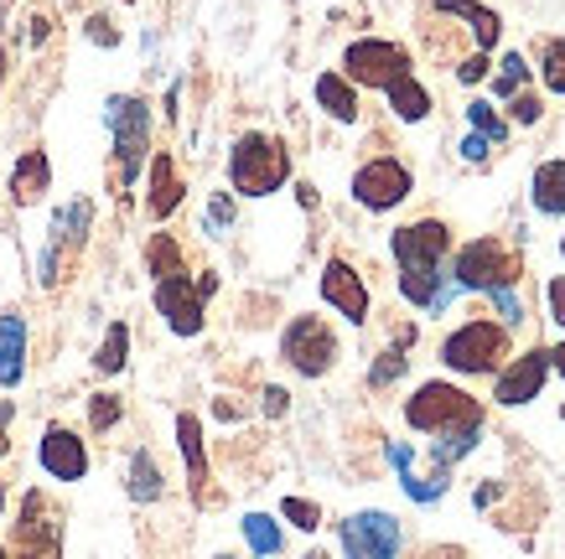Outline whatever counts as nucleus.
<instances>
[{
	"mask_svg": "<svg viewBox=\"0 0 565 559\" xmlns=\"http://www.w3.org/2000/svg\"><path fill=\"white\" fill-rule=\"evenodd\" d=\"M156 311L167 316L177 337H198L203 332V295H198V286H188V275L156 280Z\"/></svg>",
	"mask_w": 565,
	"mask_h": 559,
	"instance_id": "ddd939ff",
	"label": "nucleus"
},
{
	"mask_svg": "<svg viewBox=\"0 0 565 559\" xmlns=\"http://www.w3.org/2000/svg\"><path fill=\"white\" fill-rule=\"evenodd\" d=\"M390 461H394V472H399V482H405V492H411L415 503H436V497L446 492V476H420L415 472V451L405 441L390 445Z\"/></svg>",
	"mask_w": 565,
	"mask_h": 559,
	"instance_id": "aec40b11",
	"label": "nucleus"
},
{
	"mask_svg": "<svg viewBox=\"0 0 565 559\" xmlns=\"http://www.w3.org/2000/svg\"><path fill=\"white\" fill-rule=\"evenodd\" d=\"M530 192H534V207H540L545 218H565V161H540Z\"/></svg>",
	"mask_w": 565,
	"mask_h": 559,
	"instance_id": "412c9836",
	"label": "nucleus"
},
{
	"mask_svg": "<svg viewBox=\"0 0 565 559\" xmlns=\"http://www.w3.org/2000/svg\"><path fill=\"white\" fill-rule=\"evenodd\" d=\"M451 280L462 290H503L519 280V259L498 238H472L457 255V265H451Z\"/></svg>",
	"mask_w": 565,
	"mask_h": 559,
	"instance_id": "0eeeda50",
	"label": "nucleus"
},
{
	"mask_svg": "<svg viewBox=\"0 0 565 559\" xmlns=\"http://www.w3.org/2000/svg\"><path fill=\"white\" fill-rule=\"evenodd\" d=\"M234 223V197L228 192H213V203H207V234H223Z\"/></svg>",
	"mask_w": 565,
	"mask_h": 559,
	"instance_id": "c9c22d12",
	"label": "nucleus"
},
{
	"mask_svg": "<svg viewBox=\"0 0 565 559\" xmlns=\"http://www.w3.org/2000/svg\"><path fill=\"white\" fill-rule=\"evenodd\" d=\"M120 415H125L120 394H94V399H88V424H94V430H109Z\"/></svg>",
	"mask_w": 565,
	"mask_h": 559,
	"instance_id": "2f4dec72",
	"label": "nucleus"
},
{
	"mask_svg": "<svg viewBox=\"0 0 565 559\" xmlns=\"http://www.w3.org/2000/svg\"><path fill=\"white\" fill-rule=\"evenodd\" d=\"M524 78H530V63H524L519 52H509V57H503V73H498V94H519Z\"/></svg>",
	"mask_w": 565,
	"mask_h": 559,
	"instance_id": "72a5a7b5",
	"label": "nucleus"
},
{
	"mask_svg": "<svg viewBox=\"0 0 565 559\" xmlns=\"http://www.w3.org/2000/svg\"><path fill=\"white\" fill-rule=\"evenodd\" d=\"M26 373V322L21 311H0V389H17Z\"/></svg>",
	"mask_w": 565,
	"mask_h": 559,
	"instance_id": "f3484780",
	"label": "nucleus"
},
{
	"mask_svg": "<svg viewBox=\"0 0 565 559\" xmlns=\"http://www.w3.org/2000/svg\"><path fill=\"white\" fill-rule=\"evenodd\" d=\"M88 223H94V203L88 197H78V203H68L57 218H52V249H84L88 238Z\"/></svg>",
	"mask_w": 565,
	"mask_h": 559,
	"instance_id": "4be33fe9",
	"label": "nucleus"
},
{
	"mask_svg": "<svg viewBox=\"0 0 565 559\" xmlns=\"http://www.w3.org/2000/svg\"><path fill=\"white\" fill-rule=\"evenodd\" d=\"M399 373H405V353H384L374 363V373H369V384H374V389H384V384H390V378H399Z\"/></svg>",
	"mask_w": 565,
	"mask_h": 559,
	"instance_id": "e433bc0d",
	"label": "nucleus"
},
{
	"mask_svg": "<svg viewBox=\"0 0 565 559\" xmlns=\"http://www.w3.org/2000/svg\"><path fill=\"white\" fill-rule=\"evenodd\" d=\"M0 508H6V492H0Z\"/></svg>",
	"mask_w": 565,
	"mask_h": 559,
	"instance_id": "09e8293b",
	"label": "nucleus"
},
{
	"mask_svg": "<svg viewBox=\"0 0 565 559\" xmlns=\"http://www.w3.org/2000/svg\"><path fill=\"white\" fill-rule=\"evenodd\" d=\"M286 399H291L286 389H265V415H270V420H280V415H286Z\"/></svg>",
	"mask_w": 565,
	"mask_h": 559,
	"instance_id": "37998d69",
	"label": "nucleus"
},
{
	"mask_svg": "<svg viewBox=\"0 0 565 559\" xmlns=\"http://www.w3.org/2000/svg\"><path fill=\"white\" fill-rule=\"evenodd\" d=\"M286 176H291V151H286L280 140L259 136V130L239 136L234 155H228V182H234V192H244V197H270V192L286 186Z\"/></svg>",
	"mask_w": 565,
	"mask_h": 559,
	"instance_id": "f257e3e1",
	"label": "nucleus"
},
{
	"mask_svg": "<svg viewBox=\"0 0 565 559\" xmlns=\"http://www.w3.org/2000/svg\"><path fill=\"white\" fill-rule=\"evenodd\" d=\"M104 125L115 136V182L130 186L146 166V146H151V104L136 94H115L104 104Z\"/></svg>",
	"mask_w": 565,
	"mask_h": 559,
	"instance_id": "f03ea898",
	"label": "nucleus"
},
{
	"mask_svg": "<svg viewBox=\"0 0 565 559\" xmlns=\"http://www.w3.org/2000/svg\"><path fill=\"white\" fill-rule=\"evenodd\" d=\"M545 88L565 94V42H545Z\"/></svg>",
	"mask_w": 565,
	"mask_h": 559,
	"instance_id": "473e14b6",
	"label": "nucleus"
},
{
	"mask_svg": "<svg viewBox=\"0 0 565 559\" xmlns=\"http://www.w3.org/2000/svg\"><path fill=\"white\" fill-rule=\"evenodd\" d=\"M467 125H472V136H482L488 146H503V140H509V125L498 119L493 104H482V99L467 104Z\"/></svg>",
	"mask_w": 565,
	"mask_h": 559,
	"instance_id": "c756f323",
	"label": "nucleus"
},
{
	"mask_svg": "<svg viewBox=\"0 0 565 559\" xmlns=\"http://www.w3.org/2000/svg\"><path fill=\"white\" fill-rule=\"evenodd\" d=\"M545 295H550V311H555V326H565V275L561 280H550Z\"/></svg>",
	"mask_w": 565,
	"mask_h": 559,
	"instance_id": "ea45409f",
	"label": "nucleus"
},
{
	"mask_svg": "<svg viewBox=\"0 0 565 559\" xmlns=\"http://www.w3.org/2000/svg\"><path fill=\"white\" fill-rule=\"evenodd\" d=\"M146 270H151L156 280H177V275H188V265H182V249H177L172 234H156L151 244H146Z\"/></svg>",
	"mask_w": 565,
	"mask_h": 559,
	"instance_id": "a878e982",
	"label": "nucleus"
},
{
	"mask_svg": "<svg viewBox=\"0 0 565 559\" xmlns=\"http://www.w3.org/2000/svg\"><path fill=\"white\" fill-rule=\"evenodd\" d=\"M338 539H343V555L348 559H394V555H399V518L374 513V508L353 513V518H343Z\"/></svg>",
	"mask_w": 565,
	"mask_h": 559,
	"instance_id": "1a4fd4ad",
	"label": "nucleus"
},
{
	"mask_svg": "<svg viewBox=\"0 0 565 559\" xmlns=\"http://www.w3.org/2000/svg\"><path fill=\"white\" fill-rule=\"evenodd\" d=\"M125 492H130V497H136V503H156V497H161V466H156V456L151 451H136V456H130V476H125Z\"/></svg>",
	"mask_w": 565,
	"mask_h": 559,
	"instance_id": "393cba45",
	"label": "nucleus"
},
{
	"mask_svg": "<svg viewBox=\"0 0 565 559\" xmlns=\"http://www.w3.org/2000/svg\"><path fill=\"white\" fill-rule=\"evenodd\" d=\"M177 445H182V461L192 472V492L203 503V487H207V456H203V420L198 415H177Z\"/></svg>",
	"mask_w": 565,
	"mask_h": 559,
	"instance_id": "6ab92c4d",
	"label": "nucleus"
},
{
	"mask_svg": "<svg viewBox=\"0 0 565 559\" xmlns=\"http://www.w3.org/2000/svg\"><path fill=\"white\" fill-rule=\"evenodd\" d=\"M394 249V265L399 270H441L446 249H451V234H446L441 218H420L411 223V228H399V234L390 238Z\"/></svg>",
	"mask_w": 565,
	"mask_h": 559,
	"instance_id": "9d476101",
	"label": "nucleus"
},
{
	"mask_svg": "<svg viewBox=\"0 0 565 559\" xmlns=\"http://www.w3.org/2000/svg\"><path fill=\"white\" fill-rule=\"evenodd\" d=\"M280 357H286L296 373L322 378V373L338 363V337H332V326H327L322 316H296V322L280 332Z\"/></svg>",
	"mask_w": 565,
	"mask_h": 559,
	"instance_id": "6e6552de",
	"label": "nucleus"
},
{
	"mask_svg": "<svg viewBox=\"0 0 565 559\" xmlns=\"http://www.w3.org/2000/svg\"><path fill=\"white\" fill-rule=\"evenodd\" d=\"M384 94H390V109L399 119H405V125H415V119H426L430 115V94L420 84H415V78H399V84L394 88H384Z\"/></svg>",
	"mask_w": 565,
	"mask_h": 559,
	"instance_id": "bb28decb",
	"label": "nucleus"
},
{
	"mask_svg": "<svg viewBox=\"0 0 565 559\" xmlns=\"http://www.w3.org/2000/svg\"><path fill=\"white\" fill-rule=\"evenodd\" d=\"M509 357V332L498 322H467L441 342V363L451 373H498Z\"/></svg>",
	"mask_w": 565,
	"mask_h": 559,
	"instance_id": "20e7f679",
	"label": "nucleus"
},
{
	"mask_svg": "<svg viewBox=\"0 0 565 559\" xmlns=\"http://www.w3.org/2000/svg\"><path fill=\"white\" fill-rule=\"evenodd\" d=\"M317 104H322L332 119H343V125L359 119V94H353V84H348L343 73H322V78H317Z\"/></svg>",
	"mask_w": 565,
	"mask_h": 559,
	"instance_id": "b1692460",
	"label": "nucleus"
},
{
	"mask_svg": "<svg viewBox=\"0 0 565 559\" xmlns=\"http://www.w3.org/2000/svg\"><path fill=\"white\" fill-rule=\"evenodd\" d=\"M182 207V176H177L172 155H151V218H172Z\"/></svg>",
	"mask_w": 565,
	"mask_h": 559,
	"instance_id": "a211bd4d",
	"label": "nucleus"
},
{
	"mask_svg": "<svg viewBox=\"0 0 565 559\" xmlns=\"http://www.w3.org/2000/svg\"><path fill=\"white\" fill-rule=\"evenodd\" d=\"M550 368H555V373H561V378H565V342H561V347H555V353H550Z\"/></svg>",
	"mask_w": 565,
	"mask_h": 559,
	"instance_id": "a18cd8bd",
	"label": "nucleus"
},
{
	"mask_svg": "<svg viewBox=\"0 0 565 559\" xmlns=\"http://www.w3.org/2000/svg\"><path fill=\"white\" fill-rule=\"evenodd\" d=\"M509 115H514L519 125H534V119H540V99H534V94H524V99H514V109H509Z\"/></svg>",
	"mask_w": 565,
	"mask_h": 559,
	"instance_id": "79ce46f5",
	"label": "nucleus"
},
{
	"mask_svg": "<svg viewBox=\"0 0 565 559\" xmlns=\"http://www.w3.org/2000/svg\"><path fill=\"white\" fill-rule=\"evenodd\" d=\"M436 11H446V17H462L467 26H472V36H478V52H488L498 42V32H503V21H498L488 6H478V0H436Z\"/></svg>",
	"mask_w": 565,
	"mask_h": 559,
	"instance_id": "5701e85b",
	"label": "nucleus"
},
{
	"mask_svg": "<svg viewBox=\"0 0 565 559\" xmlns=\"http://www.w3.org/2000/svg\"><path fill=\"white\" fill-rule=\"evenodd\" d=\"M11 420H17V405H11V399H0V456L11 451Z\"/></svg>",
	"mask_w": 565,
	"mask_h": 559,
	"instance_id": "58836bf2",
	"label": "nucleus"
},
{
	"mask_svg": "<svg viewBox=\"0 0 565 559\" xmlns=\"http://www.w3.org/2000/svg\"><path fill=\"white\" fill-rule=\"evenodd\" d=\"M36 456H42V472L57 476V482H84L88 476V445L73 430H63V424H47Z\"/></svg>",
	"mask_w": 565,
	"mask_h": 559,
	"instance_id": "4468645a",
	"label": "nucleus"
},
{
	"mask_svg": "<svg viewBox=\"0 0 565 559\" xmlns=\"http://www.w3.org/2000/svg\"><path fill=\"white\" fill-rule=\"evenodd\" d=\"M545 373H550V353L545 347H534V353H524L514 363V368L498 373V405H530L534 394L545 389Z\"/></svg>",
	"mask_w": 565,
	"mask_h": 559,
	"instance_id": "2eb2a0df",
	"label": "nucleus"
},
{
	"mask_svg": "<svg viewBox=\"0 0 565 559\" xmlns=\"http://www.w3.org/2000/svg\"><path fill=\"white\" fill-rule=\"evenodd\" d=\"M561 255H565V244H561Z\"/></svg>",
	"mask_w": 565,
	"mask_h": 559,
	"instance_id": "603ef678",
	"label": "nucleus"
},
{
	"mask_svg": "<svg viewBox=\"0 0 565 559\" xmlns=\"http://www.w3.org/2000/svg\"><path fill=\"white\" fill-rule=\"evenodd\" d=\"M561 420H565V405H561Z\"/></svg>",
	"mask_w": 565,
	"mask_h": 559,
	"instance_id": "3c124183",
	"label": "nucleus"
},
{
	"mask_svg": "<svg viewBox=\"0 0 565 559\" xmlns=\"http://www.w3.org/2000/svg\"><path fill=\"white\" fill-rule=\"evenodd\" d=\"M88 36H94L99 47H115V42H120V32H115V26H109V21H104V17H94V21H88Z\"/></svg>",
	"mask_w": 565,
	"mask_h": 559,
	"instance_id": "a19ab883",
	"label": "nucleus"
},
{
	"mask_svg": "<svg viewBox=\"0 0 565 559\" xmlns=\"http://www.w3.org/2000/svg\"><path fill=\"white\" fill-rule=\"evenodd\" d=\"M52 192V161L47 151H21V161L11 166V203L32 207Z\"/></svg>",
	"mask_w": 565,
	"mask_h": 559,
	"instance_id": "dca6fc26",
	"label": "nucleus"
},
{
	"mask_svg": "<svg viewBox=\"0 0 565 559\" xmlns=\"http://www.w3.org/2000/svg\"><path fill=\"white\" fill-rule=\"evenodd\" d=\"M353 197H359L369 213H390V207H399L405 197H411V171L399 166L394 155H379V161L359 166V176H353Z\"/></svg>",
	"mask_w": 565,
	"mask_h": 559,
	"instance_id": "9b49d317",
	"label": "nucleus"
},
{
	"mask_svg": "<svg viewBox=\"0 0 565 559\" xmlns=\"http://www.w3.org/2000/svg\"><path fill=\"white\" fill-rule=\"evenodd\" d=\"M457 78H462V84H482V78H488V57H482V52L478 57H467L462 68H457Z\"/></svg>",
	"mask_w": 565,
	"mask_h": 559,
	"instance_id": "4c0bfd02",
	"label": "nucleus"
},
{
	"mask_svg": "<svg viewBox=\"0 0 565 559\" xmlns=\"http://www.w3.org/2000/svg\"><path fill=\"white\" fill-rule=\"evenodd\" d=\"M11 559H63V518L47 503V492L21 497V518L11 528Z\"/></svg>",
	"mask_w": 565,
	"mask_h": 559,
	"instance_id": "39448f33",
	"label": "nucleus"
},
{
	"mask_svg": "<svg viewBox=\"0 0 565 559\" xmlns=\"http://www.w3.org/2000/svg\"><path fill=\"white\" fill-rule=\"evenodd\" d=\"M125 357H130V326L115 322L109 332H104L99 353H94V368H99V373H120V368H125Z\"/></svg>",
	"mask_w": 565,
	"mask_h": 559,
	"instance_id": "cd10ccee",
	"label": "nucleus"
},
{
	"mask_svg": "<svg viewBox=\"0 0 565 559\" xmlns=\"http://www.w3.org/2000/svg\"><path fill=\"white\" fill-rule=\"evenodd\" d=\"M0 78H6V47H0Z\"/></svg>",
	"mask_w": 565,
	"mask_h": 559,
	"instance_id": "49530a36",
	"label": "nucleus"
},
{
	"mask_svg": "<svg viewBox=\"0 0 565 559\" xmlns=\"http://www.w3.org/2000/svg\"><path fill=\"white\" fill-rule=\"evenodd\" d=\"M405 420L420 436H457V430H482V405L451 384H420L405 405Z\"/></svg>",
	"mask_w": 565,
	"mask_h": 559,
	"instance_id": "7ed1b4c3",
	"label": "nucleus"
},
{
	"mask_svg": "<svg viewBox=\"0 0 565 559\" xmlns=\"http://www.w3.org/2000/svg\"><path fill=\"white\" fill-rule=\"evenodd\" d=\"M218 559H234V555H218Z\"/></svg>",
	"mask_w": 565,
	"mask_h": 559,
	"instance_id": "8fccbe9b",
	"label": "nucleus"
},
{
	"mask_svg": "<svg viewBox=\"0 0 565 559\" xmlns=\"http://www.w3.org/2000/svg\"><path fill=\"white\" fill-rule=\"evenodd\" d=\"M322 301L338 311V316H348L353 326L369 322V286L359 280V270L348 265V259H327L322 270Z\"/></svg>",
	"mask_w": 565,
	"mask_h": 559,
	"instance_id": "f8f14e48",
	"label": "nucleus"
},
{
	"mask_svg": "<svg viewBox=\"0 0 565 559\" xmlns=\"http://www.w3.org/2000/svg\"><path fill=\"white\" fill-rule=\"evenodd\" d=\"M488 295H493L498 316H503V322H509V326H519V322H524V301H519V290H514V286H503V290H488Z\"/></svg>",
	"mask_w": 565,
	"mask_h": 559,
	"instance_id": "f704fd0d",
	"label": "nucleus"
},
{
	"mask_svg": "<svg viewBox=\"0 0 565 559\" xmlns=\"http://www.w3.org/2000/svg\"><path fill=\"white\" fill-rule=\"evenodd\" d=\"M343 78L369 88H394L399 78H411V52L399 42H384V36H363L343 52Z\"/></svg>",
	"mask_w": 565,
	"mask_h": 559,
	"instance_id": "423d86ee",
	"label": "nucleus"
},
{
	"mask_svg": "<svg viewBox=\"0 0 565 559\" xmlns=\"http://www.w3.org/2000/svg\"><path fill=\"white\" fill-rule=\"evenodd\" d=\"M280 518H286V524H296L301 534H317V528H322V508H317V503H307V497H286V503H280Z\"/></svg>",
	"mask_w": 565,
	"mask_h": 559,
	"instance_id": "7c9ffc66",
	"label": "nucleus"
},
{
	"mask_svg": "<svg viewBox=\"0 0 565 559\" xmlns=\"http://www.w3.org/2000/svg\"><path fill=\"white\" fill-rule=\"evenodd\" d=\"M462 155H467V161H488V140H482V136H467Z\"/></svg>",
	"mask_w": 565,
	"mask_h": 559,
	"instance_id": "c03bdc74",
	"label": "nucleus"
},
{
	"mask_svg": "<svg viewBox=\"0 0 565 559\" xmlns=\"http://www.w3.org/2000/svg\"><path fill=\"white\" fill-rule=\"evenodd\" d=\"M0 559H11V549H6V544H0Z\"/></svg>",
	"mask_w": 565,
	"mask_h": 559,
	"instance_id": "de8ad7c7",
	"label": "nucleus"
},
{
	"mask_svg": "<svg viewBox=\"0 0 565 559\" xmlns=\"http://www.w3.org/2000/svg\"><path fill=\"white\" fill-rule=\"evenodd\" d=\"M244 539H249V549H255V555H280V524H275L270 513H249V518H244Z\"/></svg>",
	"mask_w": 565,
	"mask_h": 559,
	"instance_id": "c85d7f7f",
	"label": "nucleus"
}]
</instances>
